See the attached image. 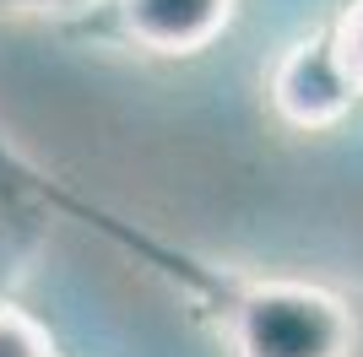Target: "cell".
<instances>
[{"instance_id":"2","label":"cell","mask_w":363,"mask_h":357,"mask_svg":"<svg viewBox=\"0 0 363 357\" xmlns=\"http://www.w3.org/2000/svg\"><path fill=\"white\" fill-rule=\"evenodd\" d=\"M239 0H82L65 22L71 38H98V44H125L157 60L201 55L233 22Z\"/></svg>"},{"instance_id":"6","label":"cell","mask_w":363,"mask_h":357,"mask_svg":"<svg viewBox=\"0 0 363 357\" xmlns=\"http://www.w3.org/2000/svg\"><path fill=\"white\" fill-rule=\"evenodd\" d=\"M0 357H60V346L49 341V330L38 325L33 314L6 303V309H0Z\"/></svg>"},{"instance_id":"3","label":"cell","mask_w":363,"mask_h":357,"mask_svg":"<svg viewBox=\"0 0 363 357\" xmlns=\"http://www.w3.org/2000/svg\"><path fill=\"white\" fill-rule=\"evenodd\" d=\"M272 103H277V114L288 119V125H298V130H325V125H336V119L352 108L347 87H342L336 71H331V55L320 44V33L298 38L288 55L277 60Z\"/></svg>"},{"instance_id":"7","label":"cell","mask_w":363,"mask_h":357,"mask_svg":"<svg viewBox=\"0 0 363 357\" xmlns=\"http://www.w3.org/2000/svg\"><path fill=\"white\" fill-rule=\"evenodd\" d=\"M60 6H82V0H0V11H60Z\"/></svg>"},{"instance_id":"5","label":"cell","mask_w":363,"mask_h":357,"mask_svg":"<svg viewBox=\"0 0 363 357\" xmlns=\"http://www.w3.org/2000/svg\"><path fill=\"white\" fill-rule=\"evenodd\" d=\"M320 44L331 55V71H336V81L347 87V98L363 103V0H347V6L320 28Z\"/></svg>"},{"instance_id":"1","label":"cell","mask_w":363,"mask_h":357,"mask_svg":"<svg viewBox=\"0 0 363 357\" xmlns=\"http://www.w3.org/2000/svg\"><path fill=\"white\" fill-rule=\"evenodd\" d=\"M28 184L49 217H71L87 233L108 238L114 249H125L141 271H152L184 309L201 314L223 336L233 357H358L363 319L352 298L315 282H293V276L228 271L206 254H190L174 238L120 217V211H108L104 200H87L82 190L44 174L38 163H28Z\"/></svg>"},{"instance_id":"4","label":"cell","mask_w":363,"mask_h":357,"mask_svg":"<svg viewBox=\"0 0 363 357\" xmlns=\"http://www.w3.org/2000/svg\"><path fill=\"white\" fill-rule=\"evenodd\" d=\"M44 222H55L38 195L28 184V157L0 135V309H6V293L16 287V276L28 271L38 238H44Z\"/></svg>"}]
</instances>
